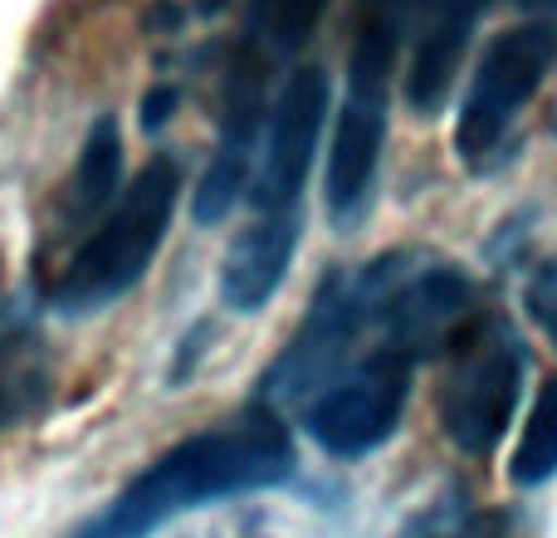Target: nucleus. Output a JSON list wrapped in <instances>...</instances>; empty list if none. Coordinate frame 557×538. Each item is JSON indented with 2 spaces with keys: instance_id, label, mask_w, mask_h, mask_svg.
<instances>
[{
  "instance_id": "15",
  "label": "nucleus",
  "mask_w": 557,
  "mask_h": 538,
  "mask_svg": "<svg viewBox=\"0 0 557 538\" xmlns=\"http://www.w3.org/2000/svg\"><path fill=\"white\" fill-rule=\"evenodd\" d=\"M529 308L539 318V328L557 343V265L539 269V279L529 284Z\"/></svg>"
},
{
  "instance_id": "4",
  "label": "nucleus",
  "mask_w": 557,
  "mask_h": 538,
  "mask_svg": "<svg viewBox=\"0 0 557 538\" xmlns=\"http://www.w3.org/2000/svg\"><path fill=\"white\" fill-rule=\"evenodd\" d=\"M557 64V25H513L490 39L480 69H474L470 88L460 103V123H455V152L470 172H484L494 157L504 152L519 113L533 103L543 78Z\"/></svg>"
},
{
  "instance_id": "17",
  "label": "nucleus",
  "mask_w": 557,
  "mask_h": 538,
  "mask_svg": "<svg viewBox=\"0 0 557 538\" xmlns=\"http://www.w3.org/2000/svg\"><path fill=\"white\" fill-rule=\"evenodd\" d=\"M523 5H557V0H523Z\"/></svg>"
},
{
  "instance_id": "2",
  "label": "nucleus",
  "mask_w": 557,
  "mask_h": 538,
  "mask_svg": "<svg viewBox=\"0 0 557 538\" xmlns=\"http://www.w3.org/2000/svg\"><path fill=\"white\" fill-rule=\"evenodd\" d=\"M425 15V0H357L352 49H347V94L337 108L327 147V216L333 225H357L372 206L376 167L386 147V108L406 35Z\"/></svg>"
},
{
  "instance_id": "9",
  "label": "nucleus",
  "mask_w": 557,
  "mask_h": 538,
  "mask_svg": "<svg viewBox=\"0 0 557 538\" xmlns=\"http://www.w3.org/2000/svg\"><path fill=\"white\" fill-rule=\"evenodd\" d=\"M298 231H304L298 211H255L250 225L235 235L221 269V298L235 314H260L278 294L288 265H294Z\"/></svg>"
},
{
  "instance_id": "14",
  "label": "nucleus",
  "mask_w": 557,
  "mask_h": 538,
  "mask_svg": "<svg viewBox=\"0 0 557 538\" xmlns=\"http://www.w3.org/2000/svg\"><path fill=\"white\" fill-rule=\"evenodd\" d=\"M35 328L20 314L15 304L0 308V421L29 406V392H35Z\"/></svg>"
},
{
  "instance_id": "13",
  "label": "nucleus",
  "mask_w": 557,
  "mask_h": 538,
  "mask_svg": "<svg viewBox=\"0 0 557 538\" xmlns=\"http://www.w3.org/2000/svg\"><path fill=\"white\" fill-rule=\"evenodd\" d=\"M553 475H557V372L533 396L529 416H523L519 445H513V461H509V480L523 485V490L553 480Z\"/></svg>"
},
{
  "instance_id": "6",
  "label": "nucleus",
  "mask_w": 557,
  "mask_h": 538,
  "mask_svg": "<svg viewBox=\"0 0 557 538\" xmlns=\"http://www.w3.org/2000/svg\"><path fill=\"white\" fill-rule=\"evenodd\" d=\"M411 357L376 343L308 402V436L337 461H357V455L376 451L382 441H392L396 421H401L406 396H411Z\"/></svg>"
},
{
  "instance_id": "3",
  "label": "nucleus",
  "mask_w": 557,
  "mask_h": 538,
  "mask_svg": "<svg viewBox=\"0 0 557 538\" xmlns=\"http://www.w3.org/2000/svg\"><path fill=\"white\" fill-rule=\"evenodd\" d=\"M176 201H182V167H176V157L162 152L123 186L113 211L59 265L54 284H49V308L84 318L133 294L172 231Z\"/></svg>"
},
{
  "instance_id": "12",
  "label": "nucleus",
  "mask_w": 557,
  "mask_h": 538,
  "mask_svg": "<svg viewBox=\"0 0 557 538\" xmlns=\"http://www.w3.org/2000/svg\"><path fill=\"white\" fill-rule=\"evenodd\" d=\"M327 0H250L240 25V49L270 59L274 69H284L298 49L313 39L318 20H323Z\"/></svg>"
},
{
  "instance_id": "5",
  "label": "nucleus",
  "mask_w": 557,
  "mask_h": 538,
  "mask_svg": "<svg viewBox=\"0 0 557 538\" xmlns=\"http://www.w3.org/2000/svg\"><path fill=\"white\" fill-rule=\"evenodd\" d=\"M523 387V347L504 318H470L450 347L441 387V426L465 455H490L504 441Z\"/></svg>"
},
{
  "instance_id": "10",
  "label": "nucleus",
  "mask_w": 557,
  "mask_h": 538,
  "mask_svg": "<svg viewBox=\"0 0 557 538\" xmlns=\"http://www.w3.org/2000/svg\"><path fill=\"white\" fill-rule=\"evenodd\" d=\"M484 10H490V0H431V15L421 20L411 69H406V103L421 118L441 113Z\"/></svg>"
},
{
  "instance_id": "8",
  "label": "nucleus",
  "mask_w": 557,
  "mask_h": 538,
  "mask_svg": "<svg viewBox=\"0 0 557 538\" xmlns=\"http://www.w3.org/2000/svg\"><path fill=\"white\" fill-rule=\"evenodd\" d=\"M323 118H327V74L318 64L288 69V78L274 94L260 167H255L250 182L255 211H298L318 137H323Z\"/></svg>"
},
{
  "instance_id": "7",
  "label": "nucleus",
  "mask_w": 557,
  "mask_h": 538,
  "mask_svg": "<svg viewBox=\"0 0 557 538\" xmlns=\"http://www.w3.org/2000/svg\"><path fill=\"white\" fill-rule=\"evenodd\" d=\"M270 78L274 64L250 49L235 45L231 69H225L221 94V127H215L211 162L201 172V186L191 192V211L201 225H215L231 216V206L250 192L255 167H260L264 127H270Z\"/></svg>"
},
{
  "instance_id": "1",
  "label": "nucleus",
  "mask_w": 557,
  "mask_h": 538,
  "mask_svg": "<svg viewBox=\"0 0 557 538\" xmlns=\"http://www.w3.org/2000/svg\"><path fill=\"white\" fill-rule=\"evenodd\" d=\"M294 475V441L274 406H250L235 421H221L201 436H186L157 455L78 538H147L176 514L201 510L211 500L270 490Z\"/></svg>"
},
{
  "instance_id": "11",
  "label": "nucleus",
  "mask_w": 557,
  "mask_h": 538,
  "mask_svg": "<svg viewBox=\"0 0 557 538\" xmlns=\"http://www.w3.org/2000/svg\"><path fill=\"white\" fill-rule=\"evenodd\" d=\"M123 182V127L113 113H98L78 147L74 176H69L64 196H59V231H94L108 211H113V192Z\"/></svg>"
},
{
  "instance_id": "16",
  "label": "nucleus",
  "mask_w": 557,
  "mask_h": 538,
  "mask_svg": "<svg viewBox=\"0 0 557 538\" xmlns=\"http://www.w3.org/2000/svg\"><path fill=\"white\" fill-rule=\"evenodd\" d=\"M172 108H176V88H152V94L143 98V127H162L166 118H172Z\"/></svg>"
}]
</instances>
